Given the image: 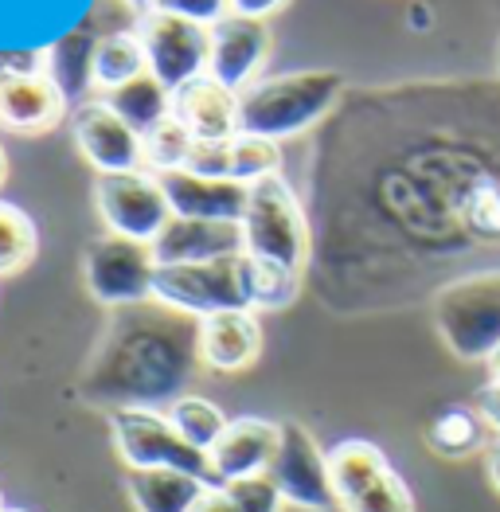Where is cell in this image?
<instances>
[{
  "mask_svg": "<svg viewBox=\"0 0 500 512\" xmlns=\"http://www.w3.org/2000/svg\"><path fill=\"white\" fill-rule=\"evenodd\" d=\"M344 98V75L317 67V71H290L258 79L247 94H239V133L290 141L313 129L325 114H333Z\"/></svg>",
  "mask_w": 500,
  "mask_h": 512,
  "instance_id": "cell-1",
  "label": "cell"
},
{
  "mask_svg": "<svg viewBox=\"0 0 500 512\" xmlns=\"http://www.w3.org/2000/svg\"><path fill=\"white\" fill-rule=\"evenodd\" d=\"M239 231H243V255L266 258V262L305 274L309 255H313V235H309L305 208L286 176H266L250 184Z\"/></svg>",
  "mask_w": 500,
  "mask_h": 512,
  "instance_id": "cell-2",
  "label": "cell"
},
{
  "mask_svg": "<svg viewBox=\"0 0 500 512\" xmlns=\"http://www.w3.org/2000/svg\"><path fill=\"white\" fill-rule=\"evenodd\" d=\"M434 325L458 360L489 364V356L500 348V270L442 286L434 298Z\"/></svg>",
  "mask_w": 500,
  "mask_h": 512,
  "instance_id": "cell-3",
  "label": "cell"
},
{
  "mask_svg": "<svg viewBox=\"0 0 500 512\" xmlns=\"http://www.w3.org/2000/svg\"><path fill=\"white\" fill-rule=\"evenodd\" d=\"M340 512H415V493L387 454L368 438H344L329 450Z\"/></svg>",
  "mask_w": 500,
  "mask_h": 512,
  "instance_id": "cell-4",
  "label": "cell"
},
{
  "mask_svg": "<svg viewBox=\"0 0 500 512\" xmlns=\"http://www.w3.org/2000/svg\"><path fill=\"white\" fill-rule=\"evenodd\" d=\"M114 446L125 470H184L211 481V462L157 407H114L110 411ZM215 485V481H211Z\"/></svg>",
  "mask_w": 500,
  "mask_h": 512,
  "instance_id": "cell-5",
  "label": "cell"
},
{
  "mask_svg": "<svg viewBox=\"0 0 500 512\" xmlns=\"http://www.w3.org/2000/svg\"><path fill=\"white\" fill-rule=\"evenodd\" d=\"M153 301H161L172 313L196 317V321H204L211 313H227V309H250L247 290H243V255L157 266Z\"/></svg>",
  "mask_w": 500,
  "mask_h": 512,
  "instance_id": "cell-6",
  "label": "cell"
},
{
  "mask_svg": "<svg viewBox=\"0 0 500 512\" xmlns=\"http://www.w3.org/2000/svg\"><path fill=\"white\" fill-rule=\"evenodd\" d=\"M94 208H98V219L106 223V235H122L145 247H153L172 223V204H168L161 180L149 169L98 176Z\"/></svg>",
  "mask_w": 500,
  "mask_h": 512,
  "instance_id": "cell-7",
  "label": "cell"
},
{
  "mask_svg": "<svg viewBox=\"0 0 500 512\" xmlns=\"http://www.w3.org/2000/svg\"><path fill=\"white\" fill-rule=\"evenodd\" d=\"M137 36L145 47L149 75L161 86H168L172 94L208 75L211 28L204 24H192V20H180L168 12H141Z\"/></svg>",
  "mask_w": 500,
  "mask_h": 512,
  "instance_id": "cell-8",
  "label": "cell"
},
{
  "mask_svg": "<svg viewBox=\"0 0 500 512\" xmlns=\"http://www.w3.org/2000/svg\"><path fill=\"white\" fill-rule=\"evenodd\" d=\"M153 274H157L153 247L122 239V235L94 239L83 255L86 290H90V298L102 301V305L153 301Z\"/></svg>",
  "mask_w": 500,
  "mask_h": 512,
  "instance_id": "cell-9",
  "label": "cell"
},
{
  "mask_svg": "<svg viewBox=\"0 0 500 512\" xmlns=\"http://www.w3.org/2000/svg\"><path fill=\"white\" fill-rule=\"evenodd\" d=\"M270 481L278 485L282 501L305 512L336 509L333 473H329V450L313 438V430L301 427L297 419L282 423V446L270 466Z\"/></svg>",
  "mask_w": 500,
  "mask_h": 512,
  "instance_id": "cell-10",
  "label": "cell"
},
{
  "mask_svg": "<svg viewBox=\"0 0 500 512\" xmlns=\"http://www.w3.org/2000/svg\"><path fill=\"white\" fill-rule=\"evenodd\" d=\"M71 133L75 145L86 157V165L98 176H114V172H141L145 169V141L141 133L118 118L106 98H83L71 114Z\"/></svg>",
  "mask_w": 500,
  "mask_h": 512,
  "instance_id": "cell-11",
  "label": "cell"
},
{
  "mask_svg": "<svg viewBox=\"0 0 500 512\" xmlns=\"http://www.w3.org/2000/svg\"><path fill=\"white\" fill-rule=\"evenodd\" d=\"M270 51H274V32L266 20L227 16L211 28L208 79L223 83L235 94H247L250 86L262 79Z\"/></svg>",
  "mask_w": 500,
  "mask_h": 512,
  "instance_id": "cell-12",
  "label": "cell"
},
{
  "mask_svg": "<svg viewBox=\"0 0 500 512\" xmlns=\"http://www.w3.org/2000/svg\"><path fill=\"white\" fill-rule=\"evenodd\" d=\"M282 446V423L258 419V415H243L231 419L223 438L211 446V481L215 485H231V481H247V477H262L270 473L274 458Z\"/></svg>",
  "mask_w": 500,
  "mask_h": 512,
  "instance_id": "cell-13",
  "label": "cell"
},
{
  "mask_svg": "<svg viewBox=\"0 0 500 512\" xmlns=\"http://www.w3.org/2000/svg\"><path fill=\"white\" fill-rule=\"evenodd\" d=\"M262 356V325L254 309H227L196 321V360L211 372H243Z\"/></svg>",
  "mask_w": 500,
  "mask_h": 512,
  "instance_id": "cell-14",
  "label": "cell"
},
{
  "mask_svg": "<svg viewBox=\"0 0 500 512\" xmlns=\"http://www.w3.org/2000/svg\"><path fill=\"white\" fill-rule=\"evenodd\" d=\"M165 188L176 219H204V223H239L247 208L250 188L239 180H215L196 176L188 169H172L157 176Z\"/></svg>",
  "mask_w": 500,
  "mask_h": 512,
  "instance_id": "cell-15",
  "label": "cell"
},
{
  "mask_svg": "<svg viewBox=\"0 0 500 512\" xmlns=\"http://www.w3.org/2000/svg\"><path fill=\"white\" fill-rule=\"evenodd\" d=\"M67 94L51 75L0 79V129L8 133H47L63 122Z\"/></svg>",
  "mask_w": 500,
  "mask_h": 512,
  "instance_id": "cell-16",
  "label": "cell"
},
{
  "mask_svg": "<svg viewBox=\"0 0 500 512\" xmlns=\"http://www.w3.org/2000/svg\"><path fill=\"white\" fill-rule=\"evenodd\" d=\"M172 118L196 141H231L239 137V94L204 75L172 94Z\"/></svg>",
  "mask_w": 500,
  "mask_h": 512,
  "instance_id": "cell-17",
  "label": "cell"
},
{
  "mask_svg": "<svg viewBox=\"0 0 500 512\" xmlns=\"http://www.w3.org/2000/svg\"><path fill=\"white\" fill-rule=\"evenodd\" d=\"M157 266H184V262H215V258L243 255L239 223H204V219H176L153 243Z\"/></svg>",
  "mask_w": 500,
  "mask_h": 512,
  "instance_id": "cell-18",
  "label": "cell"
},
{
  "mask_svg": "<svg viewBox=\"0 0 500 512\" xmlns=\"http://www.w3.org/2000/svg\"><path fill=\"white\" fill-rule=\"evenodd\" d=\"M208 485L184 470H125V497L137 512H192Z\"/></svg>",
  "mask_w": 500,
  "mask_h": 512,
  "instance_id": "cell-19",
  "label": "cell"
},
{
  "mask_svg": "<svg viewBox=\"0 0 500 512\" xmlns=\"http://www.w3.org/2000/svg\"><path fill=\"white\" fill-rule=\"evenodd\" d=\"M149 71L145 63V47L137 28H118V32H106L94 40V55H90V86L110 94L118 86L133 83Z\"/></svg>",
  "mask_w": 500,
  "mask_h": 512,
  "instance_id": "cell-20",
  "label": "cell"
},
{
  "mask_svg": "<svg viewBox=\"0 0 500 512\" xmlns=\"http://www.w3.org/2000/svg\"><path fill=\"white\" fill-rule=\"evenodd\" d=\"M485 442H489V423L481 419L477 407H458V403L454 407H442L430 419V427H426V446L438 458H450V462L481 454Z\"/></svg>",
  "mask_w": 500,
  "mask_h": 512,
  "instance_id": "cell-21",
  "label": "cell"
},
{
  "mask_svg": "<svg viewBox=\"0 0 500 512\" xmlns=\"http://www.w3.org/2000/svg\"><path fill=\"white\" fill-rule=\"evenodd\" d=\"M102 98H106V106H110L118 118H125L141 137H145L149 129H157L161 122L172 118V90L157 83L149 71H145L141 79H133V83H125V86H118V90H110V94H102Z\"/></svg>",
  "mask_w": 500,
  "mask_h": 512,
  "instance_id": "cell-22",
  "label": "cell"
},
{
  "mask_svg": "<svg viewBox=\"0 0 500 512\" xmlns=\"http://www.w3.org/2000/svg\"><path fill=\"white\" fill-rule=\"evenodd\" d=\"M243 290L250 309H286L301 294V274L266 258L243 255Z\"/></svg>",
  "mask_w": 500,
  "mask_h": 512,
  "instance_id": "cell-23",
  "label": "cell"
},
{
  "mask_svg": "<svg viewBox=\"0 0 500 512\" xmlns=\"http://www.w3.org/2000/svg\"><path fill=\"white\" fill-rule=\"evenodd\" d=\"M168 423L180 430L196 450H204V454H211V446L223 438V430H227V415L211 403V399H204V395H180V399H172L168 403Z\"/></svg>",
  "mask_w": 500,
  "mask_h": 512,
  "instance_id": "cell-24",
  "label": "cell"
},
{
  "mask_svg": "<svg viewBox=\"0 0 500 512\" xmlns=\"http://www.w3.org/2000/svg\"><path fill=\"white\" fill-rule=\"evenodd\" d=\"M40 251V231L32 215L8 200H0V278L20 274Z\"/></svg>",
  "mask_w": 500,
  "mask_h": 512,
  "instance_id": "cell-25",
  "label": "cell"
},
{
  "mask_svg": "<svg viewBox=\"0 0 500 512\" xmlns=\"http://www.w3.org/2000/svg\"><path fill=\"white\" fill-rule=\"evenodd\" d=\"M266 176H282V145L270 137L239 133L231 141V180L239 184H258Z\"/></svg>",
  "mask_w": 500,
  "mask_h": 512,
  "instance_id": "cell-26",
  "label": "cell"
},
{
  "mask_svg": "<svg viewBox=\"0 0 500 512\" xmlns=\"http://www.w3.org/2000/svg\"><path fill=\"white\" fill-rule=\"evenodd\" d=\"M141 141H145V169L153 172V176H161V172L188 165V153H192V141L196 137L180 126L176 118H168L157 129H149Z\"/></svg>",
  "mask_w": 500,
  "mask_h": 512,
  "instance_id": "cell-27",
  "label": "cell"
},
{
  "mask_svg": "<svg viewBox=\"0 0 500 512\" xmlns=\"http://www.w3.org/2000/svg\"><path fill=\"white\" fill-rule=\"evenodd\" d=\"M227 493L235 497V509L239 512H282V505H286L278 485L270 481V473L247 477V481H231Z\"/></svg>",
  "mask_w": 500,
  "mask_h": 512,
  "instance_id": "cell-28",
  "label": "cell"
},
{
  "mask_svg": "<svg viewBox=\"0 0 500 512\" xmlns=\"http://www.w3.org/2000/svg\"><path fill=\"white\" fill-rule=\"evenodd\" d=\"M145 12H168V16H180V20L215 28L219 20L231 16V0H149Z\"/></svg>",
  "mask_w": 500,
  "mask_h": 512,
  "instance_id": "cell-29",
  "label": "cell"
},
{
  "mask_svg": "<svg viewBox=\"0 0 500 512\" xmlns=\"http://www.w3.org/2000/svg\"><path fill=\"white\" fill-rule=\"evenodd\" d=\"M231 141H192V153H188V165L184 169L196 172V176L231 180Z\"/></svg>",
  "mask_w": 500,
  "mask_h": 512,
  "instance_id": "cell-30",
  "label": "cell"
},
{
  "mask_svg": "<svg viewBox=\"0 0 500 512\" xmlns=\"http://www.w3.org/2000/svg\"><path fill=\"white\" fill-rule=\"evenodd\" d=\"M51 75V51H0V79Z\"/></svg>",
  "mask_w": 500,
  "mask_h": 512,
  "instance_id": "cell-31",
  "label": "cell"
},
{
  "mask_svg": "<svg viewBox=\"0 0 500 512\" xmlns=\"http://www.w3.org/2000/svg\"><path fill=\"white\" fill-rule=\"evenodd\" d=\"M290 0H231V16H247V20H270L286 8Z\"/></svg>",
  "mask_w": 500,
  "mask_h": 512,
  "instance_id": "cell-32",
  "label": "cell"
},
{
  "mask_svg": "<svg viewBox=\"0 0 500 512\" xmlns=\"http://www.w3.org/2000/svg\"><path fill=\"white\" fill-rule=\"evenodd\" d=\"M473 407L481 411V419L489 423V430H497V434H500V384H493V380H489V384L477 391Z\"/></svg>",
  "mask_w": 500,
  "mask_h": 512,
  "instance_id": "cell-33",
  "label": "cell"
},
{
  "mask_svg": "<svg viewBox=\"0 0 500 512\" xmlns=\"http://www.w3.org/2000/svg\"><path fill=\"white\" fill-rule=\"evenodd\" d=\"M192 512H239V509H235V497L227 493V485H208V493L200 497V505Z\"/></svg>",
  "mask_w": 500,
  "mask_h": 512,
  "instance_id": "cell-34",
  "label": "cell"
},
{
  "mask_svg": "<svg viewBox=\"0 0 500 512\" xmlns=\"http://www.w3.org/2000/svg\"><path fill=\"white\" fill-rule=\"evenodd\" d=\"M485 473H489V485L500 493V438L485 450Z\"/></svg>",
  "mask_w": 500,
  "mask_h": 512,
  "instance_id": "cell-35",
  "label": "cell"
},
{
  "mask_svg": "<svg viewBox=\"0 0 500 512\" xmlns=\"http://www.w3.org/2000/svg\"><path fill=\"white\" fill-rule=\"evenodd\" d=\"M489 380H493V384H500V348L489 356Z\"/></svg>",
  "mask_w": 500,
  "mask_h": 512,
  "instance_id": "cell-36",
  "label": "cell"
},
{
  "mask_svg": "<svg viewBox=\"0 0 500 512\" xmlns=\"http://www.w3.org/2000/svg\"><path fill=\"white\" fill-rule=\"evenodd\" d=\"M8 180V153H4V145H0V184Z\"/></svg>",
  "mask_w": 500,
  "mask_h": 512,
  "instance_id": "cell-37",
  "label": "cell"
},
{
  "mask_svg": "<svg viewBox=\"0 0 500 512\" xmlns=\"http://www.w3.org/2000/svg\"><path fill=\"white\" fill-rule=\"evenodd\" d=\"M125 4H129V8H137V12H145V8H149V0H125Z\"/></svg>",
  "mask_w": 500,
  "mask_h": 512,
  "instance_id": "cell-38",
  "label": "cell"
},
{
  "mask_svg": "<svg viewBox=\"0 0 500 512\" xmlns=\"http://www.w3.org/2000/svg\"><path fill=\"white\" fill-rule=\"evenodd\" d=\"M4 509H8V505H4V497H0V512H4Z\"/></svg>",
  "mask_w": 500,
  "mask_h": 512,
  "instance_id": "cell-39",
  "label": "cell"
},
{
  "mask_svg": "<svg viewBox=\"0 0 500 512\" xmlns=\"http://www.w3.org/2000/svg\"><path fill=\"white\" fill-rule=\"evenodd\" d=\"M4 512H24V509H4Z\"/></svg>",
  "mask_w": 500,
  "mask_h": 512,
  "instance_id": "cell-40",
  "label": "cell"
}]
</instances>
